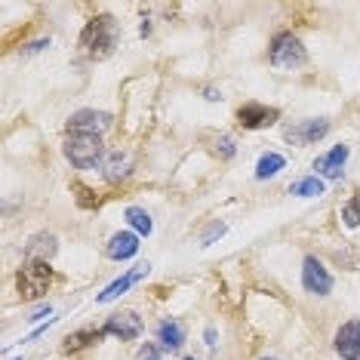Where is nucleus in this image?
Returning <instances> with one entry per match:
<instances>
[{
    "label": "nucleus",
    "mask_w": 360,
    "mask_h": 360,
    "mask_svg": "<svg viewBox=\"0 0 360 360\" xmlns=\"http://www.w3.org/2000/svg\"><path fill=\"white\" fill-rule=\"evenodd\" d=\"M302 286H305L311 296H330V290H333V274L323 268L321 259L305 256V265H302Z\"/></svg>",
    "instance_id": "7"
},
{
    "label": "nucleus",
    "mask_w": 360,
    "mask_h": 360,
    "mask_svg": "<svg viewBox=\"0 0 360 360\" xmlns=\"http://www.w3.org/2000/svg\"><path fill=\"white\" fill-rule=\"evenodd\" d=\"M259 360H277V357H259Z\"/></svg>",
    "instance_id": "29"
},
{
    "label": "nucleus",
    "mask_w": 360,
    "mask_h": 360,
    "mask_svg": "<svg viewBox=\"0 0 360 360\" xmlns=\"http://www.w3.org/2000/svg\"><path fill=\"white\" fill-rule=\"evenodd\" d=\"M127 222L136 228V234H145V237H148V234L154 231L151 216H148V212H145L142 207H129V210H127Z\"/></svg>",
    "instance_id": "18"
},
{
    "label": "nucleus",
    "mask_w": 360,
    "mask_h": 360,
    "mask_svg": "<svg viewBox=\"0 0 360 360\" xmlns=\"http://www.w3.org/2000/svg\"><path fill=\"white\" fill-rule=\"evenodd\" d=\"M342 219H345L348 228H357V225H360V198L348 200L345 207H342Z\"/></svg>",
    "instance_id": "21"
},
{
    "label": "nucleus",
    "mask_w": 360,
    "mask_h": 360,
    "mask_svg": "<svg viewBox=\"0 0 360 360\" xmlns=\"http://www.w3.org/2000/svg\"><path fill=\"white\" fill-rule=\"evenodd\" d=\"M185 360H198V357H185Z\"/></svg>",
    "instance_id": "30"
},
{
    "label": "nucleus",
    "mask_w": 360,
    "mask_h": 360,
    "mask_svg": "<svg viewBox=\"0 0 360 360\" xmlns=\"http://www.w3.org/2000/svg\"><path fill=\"white\" fill-rule=\"evenodd\" d=\"M277 117H281V111H277V108H268V105H256V102L243 105V108L237 111V124H240L243 129H265V127L277 124Z\"/></svg>",
    "instance_id": "9"
},
{
    "label": "nucleus",
    "mask_w": 360,
    "mask_h": 360,
    "mask_svg": "<svg viewBox=\"0 0 360 360\" xmlns=\"http://www.w3.org/2000/svg\"><path fill=\"white\" fill-rule=\"evenodd\" d=\"M335 354L342 360H360V321H348L335 330Z\"/></svg>",
    "instance_id": "8"
},
{
    "label": "nucleus",
    "mask_w": 360,
    "mask_h": 360,
    "mask_svg": "<svg viewBox=\"0 0 360 360\" xmlns=\"http://www.w3.org/2000/svg\"><path fill=\"white\" fill-rule=\"evenodd\" d=\"M219 154H222L225 160H231V158H234V142H231V139H228V136L219 139Z\"/></svg>",
    "instance_id": "25"
},
{
    "label": "nucleus",
    "mask_w": 360,
    "mask_h": 360,
    "mask_svg": "<svg viewBox=\"0 0 360 360\" xmlns=\"http://www.w3.org/2000/svg\"><path fill=\"white\" fill-rule=\"evenodd\" d=\"M105 252H108V259L114 262H124V259H133L139 252V234L133 231H117L108 240V247H105Z\"/></svg>",
    "instance_id": "14"
},
{
    "label": "nucleus",
    "mask_w": 360,
    "mask_h": 360,
    "mask_svg": "<svg viewBox=\"0 0 360 360\" xmlns=\"http://www.w3.org/2000/svg\"><path fill=\"white\" fill-rule=\"evenodd\" d=\"M158 339H160L163 351H179V348H182V342H185L182 323H179V321H163L158 326Z\"/></svg>",
    "instance_id": "16"
},
{
    "label": "nucleus",
    "mask_w": 360,
    "mask_h": 360,
    "mask_svg": "<svg viewBox=\"0 0 360 360\" xmlns=\"http://www.w3.org/2000/svg\"><path fill=\"white\" fill-rule=\"evenodd\" d=\"M286 167V160H283V154H277V151H268V154H262L259 163H256V179H271L277 176L281 169Z\"/></svg>",
    "instance_id": "17"
},
{
    "label": "nucleus",
    "mask_w": 360,
    "mask_h": 360,
    "mask_svg": "<svg viewBox=\"0 0 360 360\" xmlns=\"http://www.w3.org/2000/svg\"><path fill=\"white\" fill-rule=\"evenodd\" d=\"M326 133H330V120L311 117V120H299V124L286 127V129H283V139H286L290 145H299V148H305V145L321 142Z\"/></svg>",
    "instance_id": "6"
},
{
    "label": "nucleus",
    "mask_w": 360,
    "mask_h": 360,
    "mask_svg": "<svg viewBox=\"0 0 360 360\" xmlns=\"http://www.w3.org/2000/svg\"><path fill=\"white\" fill-rule=\"evenodd\" d=\"M44 46H50V40H34V44H31L28 50H25V56H31V53H40V50H44Z\"/></svg>",
    "instance_id": "26"
},
{
    "label": "nucleus",
    "mask_w": 360,
    "mask_h": 360,
    "mask_svg": "<svg viewBox=\"0 0 360 360\" xmlns=\"http://www.w3.org/2000/svg\"><path fill=\"white\" fill-rule=\"evenodd\" d=\"M345 160H348V145H335L333 151H326V154H321V158L314 160V169L323 179H342Z\"/></svg>",
    "instance_id": "13"
},
{
    "label": "nucleus",
    "mask_w": 360,
    "mask_h": 360,
    "mask_svg": "<svg viewBox=\"0 0 360 360\" xmlns=\"http://www.w3.org/2000/svg\"><path fill=\"white\" fill-rule=\"evenodd\" d=\"M53 283V268L46 262H25L15 274V290H19L22 299H40L46 296Z\"/></svg>",
    "instance_id": "4"
},
{
    "label": "nucleus",
    "mask_w": 360,
    "mask_h": 360,
    "mask_svg": "<svg viewBox=\"0 0 360 360\" xmlns=\"http://www.w3.org/2000/svg\"><path fill=\"white\" fill-rule=\"evenodd\" d=\"M136 360H160V351H158V345H151V342H145V345L139 348Z\"/></svg>",
    "instance_id": "24"
},
{
    "label": "nucleus",
    "mask_w": 360,
    "mask_h": 360,
    "mask_svg": "<svg viewBox=\"0 0 360 360\" xmlns=\"http://www.w3.org/2000/svg\"><path fill=\"white\" fill-rule=\"evenodd\" d=\"M102 176L108 179V182H120V179L129 176V154L124 151H111L108 158L102 163Z\"/></svg>",
    "instance_id": "15"
},
{
    "label": "nucleus",
    "mask_w": 360,
    "mask_h": 360,
    "mask_svg": "<svg viewBox=\"0 0 360 360\" xmlns=\"http://www.w3.org/2000/svg\"><path fill=\"white\" fill-rule=\"evenodd\" d=\"M222 234H225V222H212V225L207 228V234L200 237V243H203V247H210V243L216 240V237H222Z\"/></svg>",
    "instance_id": "22"
},
{
    "label": "nucleus",
    "mask_w": 360,
    "mask_h": 360,
    "mask_svg": "<svg viewBox=\"0 0 360 360\" xmlns=\"http://www.w3.org/2000/svg\"><path fill=\"white\" fill-rule=\"evenodd\" d=\"M148 268H151L148 262H145V265H136L133 271H127L124 277H117V281H114L111 286H105V290L99 292V296H96V302H99V305H108V302H114L117 296H124V292L129 290V286H133V283H139V281H142L145 274H148Z\"/></svg>",
    "instance_id": "11"
},
{
    "label": "nucleus",
    "mask_w": 360,
    "mask_h": 360,
    "mask_svg": "<svg viewBox=\"0 0 360 360\" xmlns=\"http://www.w3.org/2000/svg\"><path fill=\"white\" fill-rule=\"evenodd\" d=\"M102 330H105V335H117L120 342L139 339V333H142V317H139L136 311H120V314H114Z\"/></svg>",
    "instance_id": "10"
},
{
    "label": "nucleus",
    "mask_w": 360,
    "mask_h": 360,
    "mask_svg": "<svg viewBox=\"0 0 360 360\" xmlns=\"http://www.w3.org/2000/svg\"><path fill=\"white\" fill-rule=\"evenodd\" d=\"M203 339H207V345L210 348H216L219 342H216V330H212V326H207V333H203Z\"/></svg>",
    "instance_id": "28"
},
{
    "label": "nucleus",
    "mask_w": 360,
    "mask_h": 360,
    "mask_svg": "<svg viewBox=\"0 0 360 360\" xmlns=\"http://www.w3.org/2000/svg\"><path fill=\"white\" fill-rule=\"evenodd\" d=\"M111 127V114L108 111H96V108H84L77 114H71V120L65 124L68 136H102Z\"/></svg>",
    "instance_id": "5"
},
{
    "label": "nucleus",
    "mask_w": 360,
    "mask_h": 360,
    "mask_svg": "<svg viewBox=\"0 0 360 360\" xmlns=\"http://www.w3.org/2000/svg\"><path fill=\"white\" fill-rule=\"evenodd\" d=\"M268 62H271L274 68H281V71H296V68H302V65L308 62V53H305V46H302V40L296 34L281 31V34H274V40H271Z\"/></svg>",
    "instance_id": "3"
},
{
    "label": "nucleus",
    "mask_w": 360,
    "mask_h": 360,
    "mask_svg": "<svg viewBox=\"0 0 360 360\" xmlns=\"http://www.w3.org/2000/svg\"><path fill=\"white\" fill-rule=\"evenodd\" d=\"M292 194H299V198H321V194H323V182L317 176L299 179V182L292 185Z\"/></svg>",
    "instance_id": "20"
},
{
    "label": "nucleus",
    "mask_w": 360,
    "mask_h": 360,
    "mask_svg": "<svg viewBox=\"0 0 360 360\" xmlns=\"http://www.w3.org/2000/svg\"><path fill=\"white\" fill-rule=\"evenodd\" d=\"M62 151L71 160V167H77V169H96L105 163L102 136H68Z\"/></svg>",
    "instance_id": "2"
},
{
    "label": "nucleus",
    "mask_w": 360,
    "mask_h": 360,
    "mask_svg": "<svg viewBox=\"0 0 360 360\" xmlns=\"http://www.w3.org/2000/svg\"><path fill=\"white\" fill-rule=\"evenodd\" d=\"M50 311H53L50 305H44V308H37V311H34V314H31V317H28V321H31V323H37V321H40V317H46V314H50Z\"/></svg>",
    "instance_id": "27"
},
{
    "label": "nucleus",
    "mask_w": 360,
    "mask_h": 360,
    "mask_svg": "<svg viewBox=\"0 0 360 360\" xmlns=\"http://www.w3.org/2000/svg\"><path fill=\"white\" fill-rule=\"evenodd\" d=\"M117 22L111 19V15H96V19H89V25L84 28V34H80V46H84V53L89 59L102 62L108 59L114 53V46H117Z\"/></svg>",
    "instance_id": "1"
},
{
    "label": "nucleus",
    "mask_w": 360,
    "mask_h": 360,
    "mask_svg": "<svg viewBox=\"0 0 360 360\" xmlns=\"http://www.w3.org/2000/svg\"><path fill=\"white\" fill-rule=\"evenodd\" d=\"M56 250H59V240H56V234L50 231H40L34 237H28V243H25V259L28 262H50L56 256Z\"/></svg>",
    "instance_id": "12"
},
{
    "label": "nucleus",
    "mask_w": 360,
    "mask_h": 360,
    "mask_svg": "<svg viewBox=\"0 0 360 360\" xmlns=\"http://www.w3.org/2000/svg\"><path fill=\"white\" fill-rule=\"evenodd\" d=\"M105 335V330H80L75 335H68V345H65V351H80L86 345H93V342H99Z\"/></svg>",
    "instance_id": "19"
},
{
    "label": "nucleus",
    "mask_w": 360,
    "mask_h": 360,
    "mask_svg": "<svg viewBox=\"0 0 360 360\" xmlns=\"http://www.w3.org/2000/svg\"><path fill=\"white\" fill-rule=\"evenodd\" d=\"M71 188H75V191H77V203H80V207H96V198H89V194H93V191H89V188H84L80 182H75Z\"/></svg>",
    "instance_id": "23"
}]
</instances>
